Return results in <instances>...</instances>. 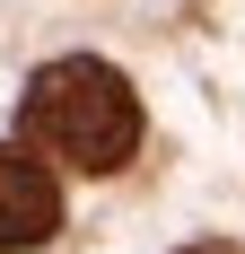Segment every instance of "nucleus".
I'll use <instances>...</instances> for the list:
<instances>
[{"mask_svg": "<svg viewBox=\"0 0 245 254\" xmlns=\"http://www.w3.org/2000/svg\"><path fill=\"white\" fill-rule=\"evenodd\" d=\"M18 131L44 158L79 167V176H114V167H131V149H140V97H131V79H122L114 62L70 53V62H44V70L26 79Z\"/></svg>", "mask_w": 245, "mask_h": 254, "instance_id": "f257e3e1", "label": "nucleus"}, {"mask_svg": "<svg viewBox=\"0 0 245 254\" xmlns=\"http://www.w3.org/2000/svg\"><path fill=\"white\" fill-rule=\"evenodd\" d=\"M53 228H61V184L44 176V158H26V149L0 140V254L44 246Z\"/></svg>", "mask_w": 245, "mask_h": 254, "instance_id": "f03ea898", "label": "nucleus"}, {"mask_svg": "<svg viewBox=\"0 0 245 254\" xmlns=\"http://www.w3.org/2000/svg\"><path fill=\"white\" fill-rule=\"evenodd\" d=\"M184 254H237V246H219V237H210V246H184Z\"/></svg>", "mask_w": 245, "mask_h": 254, "instance_id": "7ed1b4c3", "label": "nucleus"}]
</instances>
